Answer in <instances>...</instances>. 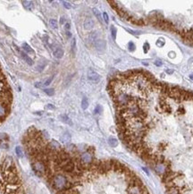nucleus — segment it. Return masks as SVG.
I'll return each mask as SVG.
<instances>
[{
	"instance_id": "1",
	"label": "nucleus",
	"mask_w": 193,
	"mask_h": 194,
	"mask_svg": "<svg viewBox=\"0 0 193 194\" xmlns=\"http://www.w3.org/2000/svg\"><path fill=\"white\" fill-rule=\"evenodd\" d=\"M63 174L68 185L57 194H149L140 178L116 160L83 164L79 155L74 170Z\"/></svg>"
},
{
	"instance_id": "2",
	"label": "nucleus",
	"mask_w": 193,
	"mask_h": 194,
	"mask_svg": "<svg viewBox=\"0 0 193 194\" xmlns=\"http://www.w3.org/2000/svg\"><path fill=\"white\" fill-rule=\"evenodd\" d=\"M0 190L5 194H23L17 169L11 157L0 164Z\"/></svg>"
},
{
	"instance_id": "3",
	"label": "nucleus",
	"mask_w": 193,
	"mask_h": 194,
	"mask_svg": "<svg viewBox=\"0 0 193 194\" xmlns=\"http://www.w3.org/2000/svg\"><path fill=\"white\" fill-rule=\"evenodd\" d=\"M80 158H81V161H82L83 164H90V163L94 160L93 155L89 152V150L81 154V155H80Z\"/></svg>"
},
{
	"instance_id": "4",
	"label": "nucleus",
	"mask_w": 193,
	"mask_h": 194,
	"mask_svg": "<svg viewBox=\"0 0 193 194\" xmlns=\"http://www.w3.org/2000/svg\"><path fill=\"white\" fill-rule=\"evenodd\" d=\"M88 79L89 81H91L92 83H97L100 81V75L98 73L93 71V70L89 69L88 71Z\"/></svg>"
},
{
	"instance_id": "5",
	"label": "nucleus",
	"mask_w": 193,
	"mask_h": 194,
	"mask_svg": "<svg viewBox=\"0 0 193 194\" xmlns=\"http://www.w3.org/2000/svg\"><path fill=\"white\" fill-rule=\"evenodd\" d=\"M93 45H94V47H95V48H96V50L99 52H103L105 49H106V41H105L104 40H101V39H97V40L93 43Z\"/></svg>"
},
{
	"instance_id": "6",
	"label": "nucleus",
	"mask_w": 193,
	"mask_h": 194,
	"mask_svg": "<svg viewBox=\"0 0 193 194\" xmlns=\"http://www.w3.org/2000/svg\"><path fill=\"white\" fill-rule=\"evenodd\" d=\"M10 112V107L6 106L5 105L0 104V122L5 119V117L8 115V114Z\"/></svg>"
},
{
	"instance_id": "7",
	"label": "nucleus",
	"mask_w": 193,
	"mask_h": 194,
	"mask_svg": "<svg viewBox=\"0 0 193 194\" xmlns=\"http://www.w3.org/2000/svg\"><path fill=\"white\" fill-rule=\"evenodd\" d=\"M153 167L155 169V171H156L158 174H160V175H163L165 173V170H166V165H164V164H163V163L155 164V165H153Z\"/></svg>"
},
{
	"instance_id": "8",
	"label": "nucleus",
	"mask_w": 193,
	"mask_h": 194,
	"mask_svg": "<svg viewBox=\"0 0 193 194\" xmlns=\"http://www.w3.org/2000/svg\"><path fill=\"white\" fill-rule=\"evenodd\" d=\"M94 25H95V22H94V21H93L92 19H90V18L86 19L85 21H84V23H83L84 29L88 30L92 29L93 27H94Z\"/></svg>"
},
{
	"instance_id": "9",
	"label": "nucleus",
	"mask_w": 193,
	"mask_h": 194,
	"mask_svg": "<svg viewBox=\"0 0 193 194\" xmlns=\"http://www.w3.org/2000/svg\"><path fill=\"white\" fill-rule=\"evenodd\" d=\"M53 55H54V56H55L56 58H57V59L62 58V57L63 56V50L62 49V48H56V50L54 51V53H53Z\"/></svg>"
},
{
	"instance_id": "10",
	"label": "nucleus",
	"mask_w": 193,
	"mask_h": 194,
	"mask_svg": "<svg viewBox=\"0 0 193 194\" xmlns=\"http://www.w3.org/2000/svg\"><path fill=\"white\" fill-rule=\"evenodd\" d=\"M20 54H21V55H22V57L23 59H24L25 61H26L27 64H28L29 65H33V62H32V59L30 58V57L29 56V55H27L26 54H25V53H23V52H22V51H20Z\"/></svg>"
},
{
	"instance_id": "11",
	"label": "nucleus",
	"mask_w": 193,
	"mask_h": 194,
	"mask_svg": "<svg viewBox=\"0 0 193 194\" xmlns=\"http://www.w3.org/2000/svg\"><path fill=\"white\" fill-rule=\"evenodd\" d=\"M22 4L23 5V6L25 9L29 10V11H31L32 10V7H33V3L31 1H22Z\"/></svg>"
},
{
	"instance_id": "12",
	"label": "nucleus",
	"mask_w": 193,
	"mask_h": 194,
	"mask_svg": "<svg viewBox=\"0 0 193 194\" xmlns=\"http://www.w3.org/2000/svg\"><path fill=\"white\" fill-rule=\"evenodd\" d=\"M88 40H89V42H92V43H94V42L97 40V33H96V31L89 33V37H88Z\"/></svg>"
},
{
	"instance_id": "13",
	"label": "nucleus",
	"mask_w": 193,
	"mask_h": 194,
	"mask_svg": "<svg viewBox=\"0 0 193 194\" xmlns=\"http://www.w3.org/2000/svg\"><path fill=\"white\" fill-rule=\"evenodd\" d=\"M22 48L27 52V54H34V50L27 43H23L22 44Z\"/></svg>"
},
{
	"instance_id": "14",
	"label": "nucleus",
	"mask_w": 193,
	"mask_h": 194,
	"mask_svg": "<svg viewBox=\"0 0 193 194\" xmlns=\"http://www.w3.org/2000/svg\"><path fill=\"white\" fill-rule=\"evenodd\" d=\"M108 143H109V145H110L111 147L115 148V147H116L117 145H118V140L115 139V138L110 137V138L108 139Z\"/></svg>"
},
{
	"instance_id": "15",
	"label": "nucleus",
	"mask_w": 193,
	"mask_h": 194,
	"mask_svg": "<svg viewBox=\"0 0 193 194\" xmlns=\"http://www.w3.org/2000/svg\"><path fill=\"white\" fill-rule=\"evenodd\" d=\"M60 118H61V120H62L63 123H65V124H72V122H71L70 118L68 117L66 114H62V115L60 116Z\"/></svg>"
},
{
	"instance_id": "16",
	"label": "nucleus",
	"mask_w": 193,
	"mask_h": 194,
	"mask_svg": "<svg viewBox=\"0 0 193 194\" xmlns=\"http://www.w3.org/2000/svg\"><path fill=\"white\" fill-rule=\"evenodd\" d=\"M88 106H89V101H88L87 98H84L82 101V108L83 110H85L88 108Z\"/></svg>"
},
{
	"instance_id": "17",
	"label": "nucleus",
	"mask_w": 193,
	"mask_h": 194,
	"mask_svg": "<svg viewBox=\"0 0 193 194\" xmlns=\"http://www.w3.org/2000/svg\"><path fill=\"white\" fill-rule=\"evenodd\" d=\"M71 47H72V54L74 55L75 52H76V40H75L74 38H73V39H72V40Z\"/></svg>"
},
{
	"instance_id": "18",
	"label": "nucleus",
	"mask_w": 193,
	"mask_h": 194,
	"mask_svg": "<svg viewBox=\"0 0 193 194\" xmlns=\"http://www.w3.org/2000/svg\"><path fill=\"white\" fill-rule=\"evenodd\" d=\"M92 11H93V14H94V15H95V16H96V18L98 19L99 21H101V20H102V18H101V14H100V12L98 11V10H97L96 8H93Z\"/></svg>"
},
{
	"instance_id": "19",
	"label": "nucleus",
	"mask_w": 193,
	"mask_h": 194,
	"mask_svg": "<svg viewBox=\"0 0 193 194\" xmlns=\"http://www.w3.org/2000/svg\"><path fill=\"white\" fill-rule=\"evenodd\" d=\"M15 152H16V154H17V156L18 157H20V158H22L23 157V152H22V149L21 147H16L15 148Z\"/></svg>"
},
{
	"instance_id": "20",
	"label": "nucleus",
	"mask_w": 193,
	"mask_h": 194,
	"mask_svg": "<svg viewBox=\"0 0 193 194\" xmlns=\"http://www.w3.org/2000/svg\"><path fill=\"white\" fill-rule=\"evenodd\" d=\"M44 91H45V93H46L47 95H48V96H53L54 94H55V90H54V89H45Z\"/></svg>"
},
{
	"instance_id": "21",
	"label": "nucleus",
	"mask_w": 193,
	"mask_h": 194,
	"mask_svg": "<svg viewBox=\"0 0 193 194\" xmlns=\"http://www.w3.org/2000/svg\"><path fill=\"white\" fill-rule=\"evenodd\" d=\"M49 23H50V25H51V27H52L53 29H57V22H56L55 19H51L50 21H49Z\"/></svg>"
},
{
	"instance_id": "22",
	"label": "nucleus",
	"mask_w": 193,
	"mask_h": 194,
	"mask_svg": "<svg viewBox=\"0 0 193 194\" xmlns=\"http://www.w3.org/2000/svg\"><path fill=\"white\" fill-rule=\"evenodd\" d=\"M71 139V136L68 134V133H64L63 134V136L62 137V140H63V142H68L69 140Z\"/></svg>"
},
{
	"instance_id": "23",
	"label": "nucleus",
	"mask_w": 193,
	"mask_h": 194,
	"mask_svg": "<svg viewBox=\"0 0 193 194\" xmlns=\"http://www.w3.org/2000/svg\"><path fill=\"white\" fill-rule=\"evenodd\" d=\"M7 140H8L7 134L0 132V141H7Z\"/></svg>"
},
{
	"instance_id": "24",
	"label": "nucleus",
	"mask_w": 193,
	"mask_h": 194,
	"mask_svg": "<svg viewBox=\"0 0 193 194\" xmlns=\"http://www.w3.org/2000/svg\"><path fill=\"white\" fill-rule=\"evenodd\" d=\"M111 34H112V38L115 40L116 39V29H115V26H111Z\"/></svg>"
},
{
	"instance_id": "25",
	"label": "nucleus",
	"mask_w": 193,
	"mask_h": 194,
	"mask_svg": "<svg viewBox=\"0 0 193 194\" xmlns=\"http://www.w3.org/2000/svg\"><path fill=\"white\" fill-rule=\"evenodd\" d=\"M8 144L6 141H0V149H7Z\"/></svg>"
},
{
	"instance_id": "26",
	"label": "nucleus",
	"mask_w": 193,
	"mask_h": 194,
	"mask_svg": "<svg viewBox=\"0 0 193 194\" xmlns=\"http://www.w3.org/2000/svg\"><path fill=\"white\" fill-rule=\"evenodd\" d=\"M101 111H102V106H101L100 105H97V106H96L95 110H94L95 114H100Z\"/></svg>"
},
{
	"instance_id": "27",
	"label": "nucleus",
	"mask_w": 193,
	"mask_h": 194,
	"mask_svg": "<svg viewBox=\"0 0 193 194\" xmlns=\"http://www.w3.org/2000/svg\"><path fill=\"white\" fill-rule=\"evenodd\" d=\"M53 79H54V76H51L50 78H49V79H48L47 81H45L44 84H43V85H44V86H48V85L51 83V81H53Z\"/></svg>"
},
{
	"instance_id": "28",
	"label": "nucleus",
	"mask_w": 193,
	"mask_h": 194,
	"mask_svg": "<svg viewBox=\"0 0 193 194\" xmlns=\"http://www.w3.org/2000/svg\"><path fill=\"white\" fill-rule=\"evenodd\" d=\"M62 3H63V6L65 8H67V9H70L71 7H72V5H71V4L69 3V2H66V1H62Z\"/></svg>"
},
{
	"instance_id": "29",
	"label": "nucleus",
	"mask_w": 193,
	"mask_h": 194,
	"mask_svg": "<svg viewBox=\"0 0 193 194\" xmlns=\"http://www.w3.org/2000/svg\"><path fill=\"white\" fill-rule=\"evenodd\" d=\"M129 50L131 52L135 50V45H134L133 42H130L129 43Z\"/></svg>"
},
{
	"instance_id": "30",
	"label": "nucleus",
	"mask_w": 193,
	"mask_h": 194,
	"mask_svg": "<svg viewBox=\"0 0 193 194\" xmlns=\"http://www.w3.org/2000/svg\"><path fill=\"white\" fill-rule=\"evenodd\" d=\"M103 19H104V21L106 22V23H108V22H109V17H108V15L106 13H104V14H103Z\"/></svg>"
},
{
	"instance_id": "31",
	"label": "nucleus",
	"mask_w": 193,
	"mask_h": 194,
	"mask_svg": "<svg viewBox=\"0 0 193 194\" xmlns=\"http://www.w3.org/2000/svg\"><path fill=\"white\" fill-rule=\"evenodd\" d=\"M143 49H144V53H148V51H149V43H145L144 47H143Z\"/></svg>"
},
{
	"instance_id": "32",
	"label": "nucleus",
	"mask_w": 193,
	"mask_h": 194,
	"mask_svg": "<svg viewBox=\"0 0 193 194\" xmlns=\"http://www.w3.org/2000/svg\"><path fill=\"white\" fill-rule=\"evenodd\" d=\"M155 65H156V66H161L162 65V62H161L160 60H156V62H155Z\"/></svg>"
},
{
	"instance_id": "33",
	"label": "nucleus",
	"mask_w": 193,
	"mask_h": 194,
	"mask_svg": "<svg viewBox=\"0 0 193 194\" xmlns=\"http://www.w3.org/2000/svg\"><path fill=\"white\" fill-rule=\"evenodd\" d=\"M70 28H71L70 23H65V25H64V29H65V30H70Z\"/></svg>"
},
{
	"instance_id": "34",
	"label": "nucleus",
	"mask_w": 193,
	"mask_h": 194,
	"mask_svg": "<svg viewBox=\"0 0 193 194\" xmlns=\"http://www.w3.org/2000/svg\"><path fill=\"white\" fill-rule=\"evenodd\" d=\"M65 22V19L63 18V17H61V19H60V23L61 24H63Z\"/></svg>"
},
{
	"instance_id": "35",
	"label": "nucleus",
	"mask_w": 193,
	"mask_h": 194,
	"mask_svg": "<svg viewBox=\"0 0 193 194\" xmlns=\"http://www.w3.org/2000/svg\"><path fill=\"white\" fill-rule=\"evenodd\" d=\"M47 108H48V109H53V108H54V106H53L51 104H48V106H47Z\"/></svg>"
},
{
	"instance_id": "36",
	"label": "nucleus",
	"mask_w": 193,
	"mask_h": 194,
	"mask_svg": "<svg viewBox=\"0 0 193 194\" xmlns=\"http://www.w3.org/2000/svg\"><path fill=\"white\" fill-rule=\"evenodd\" d=\"M166 73H169V74H172V73H174V70H169V69H167V70H166Z\"/></svg>"
},
{
	"instance_id": "37",
	"label": "nucleus",
	"mask_w": 193,
	"mask_h": 194,
	"mask_svg": "<svg viewBox=\"0 0 193 194\" xmlns=\"http://www.w3.org/2000/svg\"><path fill=\"white\" fill-rule=\"evenodd\" d=\"M156 44L159 45V46H163V45H164V42H160V41L158 40L157 42H156Z\"/></svg>"
},
{
	"instance_id": "38",
	"label": "nucleus",
	"mask_w": 193,
	"mask_h": 194,
	"mask_svg": "<svg viewBox=\"0 0 193 194\" xmlns=\"http://www.w3.org/2000/svg\"><path fill=\"white\" fill-rule=\"evenodd\" d=\"M66 35H67V37H68V38H70V37L72 36V34H71L70 31H66Z\"/></svg>"
},
{
	"instance_id": "39",
	"label": "nucleus",
	"mask_w": 193,
	"mask_h": 194,
	"mask_svg": "<svg viewBox=\"0 0 193 194\" xmlns=\"http://www.w3.org/2000/svg\"><path fill=\"white\" fill-rule=\"evenodd\" d=\"M189 79H190L191 81H193V74H190V75H189Z\"/></svg>"
}]
</instances>
